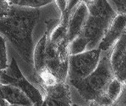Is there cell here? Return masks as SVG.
<instances>
[{"mask_svg": "<svg viewBox=\"0 0 126 106\" xmlns=\"http://www.w3.org/2000/svg\"><path fill=\"white\" fill-rule=\"evenodd\" d=\"M40 14L37 8L12 5L9 14L0 18V34L10 41L21 58L33 68L32 34Z\"/></svg>", "mask_w": 126, "mask_h": 106, "instance_id": "cell-1", "label": "cell"}, {"mask_svg": "<svg viewBox=\"0 0 126 106\" xmlns=\"http://www.w3.org/2000/svg\"><path fill=\"white\" fill-rule=\"evenodd\" d=\"M87 8L88 16L79 35L87 40V50H89L98 47L117 13L107 0H96Z\"/></svg>", "mask_w": 126, "mask_h": 106, "instance_id": "cell-2", "label": "cell"}, {"mask_svg": "<svg viewBox=\"0 0 126 106\" xmlns=\"http://www.w3.org/2000/svg\"><path fill=\"white\" fill-rule=\"evenodd\" d=\"M111 49L103 52L100 61L94 69L89 76L80 80L70 81L78 90L82 99L87 102L91 100L96 101L104 93L107 86L115 78L110 65V57Z\"/></svg>", "mask_w": 126, "mask_h": 106, "instance_id": "cell-3", "label": "cell"}, {"mask_svg": "<svg viewBox=\"0 0 126 106\" xmlns=\"http://www.w3.org/2000/svg\"><path fill=\"white\" fill-rule=\"evenodd\" d=\"M8 68V69L0 70V84L12 85L18 88L26 94L33 104L42 106L43 103L42 93L24 76L14 57L12 58L11 64Z\"/></svg>", "mask_w": 126, "mask_h": 106, "instance_id": "cell-4", "label": "cell"}, {"mask_svg": "<svg viewBox=\"0 0 126 106\" xmlns=\"http://www.w3.org/2000/svg\"><path fill=\"white\" fill-rule=\"evenodd\" d=\"M102 51L99 48L85 50L68 57V78L70 81L80 80L89 76L96 68Z\"/></svg>", "mask_w": 126, "mask_h": 106, "instance_id": "cell-5", "label": "cell"}, {"mask_svg": "<svg viewBox=\"0 0 126 106\" xmlns=\"http://www.w3.org/2000/svg\"><path fill=\"white\" fill-rule=\"evenodd\" d=\"M43 92V102L47 106H72L70 86L66 82L53 85H37Z\"/></svg>", "mask_w": 126, "mask_h": 106, "instance_id": "cell-6", "label": "cell"}, {"mask_svg": "<svg viewBox=\"0 0 126 106\" xmlns=\"http://www.w3.org/2000/svg\"><path fill=\"white\" fill-rule=\"evenodd\" d=\"M126 34L124 33L111 50L110 61L116 79L125 84L126 69Z\"/></svg>", "mask_w": 126, "mask_h": 106, "instance_id": "cell-7", "label": "cell"}, {"mask_svg": "<svg viewBox=\"0 0 126 106\" xmlns=\"http://www.w3.org/2000/svg\"><path fill=\"white\" fill-rule=\"evenodd\" d=\"M125 33V13H117L112 21L97 48L101 51H106L112 48L122 35Z\"/></svg>", "mask_w": 126, "mask_h": 106, "instance_id": "cell-8", "label": "cell"}, {"mask_svg": "<svg viewBox=\"0 0 126 106\" xmlns=\"http://www.w3.org/2000/svg\"><path fill=\"white\" fill-rule=\"evenodd\" d=\"M88 16L86 5L79 1L72 8L67 25V38L71 42L81 32Z\"/></svg>", "mask_w": 126, "mask_h": 106, "instance_id": "cell-9", "label": "cell"}, {"mask_svg": "<svg viewBox=\"0 0 126 106\" xmlns=\"http://www.w3.org/2000/svg\"><path fill=\"white\" fill-rule=\"evenodd\" d=\"M2 99L10 105H17L20 106H33V102L18 88L12 85L0 84Z\"/></svg>", "mask_w": 126, "mask_h": 106, "instance_id": "cell-10", "label": "cell"}, {"mask_svg": "<svg viewBox=\"0 0 126 106\" xmlns=\"http://www.w3.org/2000/svg\"><path fill=\"white\" fill-rule=\"evenodd\" d=\"M125 87V84L115 77L107 86L104 93L95 102L100 106H111L118 99Z\"/></svg>", "mask_w": 126, "mask_h": 106, "instance_id": "cell-11", "label": "cell"}, {"mask_svg": "<svg viewBox=\"0 0 126 106\" xmlns=\"http://www.w3.org/2000/svg\"><path fill=\"white\" fill-rule=\"evenodd\" d=\"M47 35L43 34L42 38L39 41L33 50V73H38L46 68L45 65V54H46Z\"/></svg>", "mask_w": 126, "mask_h": 106, "instance_id": "cell-12", "label": "cell"}, {"mask_svg": "<svg viewBox=\"0 0 126 106\" xmlns=\"http://www.w3.org/2000/svg\"><path fill=\"white\" fill-rule=\"evenodd\" d=\"M87 41L81 35H78L69 43L68 53L70 55H75L87 50Z\"/></svg>", "mask_w": 126, "mask_h": 106, "instance_id": "cell-13", "label": "cell"}, {"mask_svg": "<svg viewBox=\"0 0 126 106\" xmlns=\"http://www.w3.org/2000/svg\"><path fill=\"white\" fill-rule=\"evenodd\" d=\"M8 66L5 40L2 35H0V70L7 69ZM6 103L7 102L2 99V92L0 89V106H5Z\"/></svg>", "mask_w": 126, "mask_h": 106, "instance_id": "cell-14", "label": "cell"}, {"mask_svg": "<svg viewBox=\"0 0 126 106\" xmlns=\"http://www.w3.org/2000/svg\"><path fill=\"white\" fill-rule=\"evenodd\" d=\"M53 0H19L17 5L28 7V8H39L51 3Z\"/></svg>", "mask_w": 126, "mask_h": 106, "instance_id": "cell-15", "label": "cell"}, {"mask_svg": "<svg viewBox=\"0 0 126 106\" xmlns=\"http://www.w3.org/2000/svg\"><path fill=\"white\" fill-rule=\"evenodd\" d=\"M12 5L8 0H0V18H3L9 14Z\"/></svg>", "mask_w": 126, "mask_h": 106, "instance_id": "cell-16", "label": "cell"}, {"mask_svg": "<svg viewBox=\"0 0 126 106\" xmlns=\"http://www.w3.org/2000/svg\"><path fill=\"white\" fill-rule=\"evenodd\" d=\"M111 106H125V87L122 89L120 95Z\"/></svg>", "mask_w": 126, "mask_h": 106, "instance_id": "cell-17", "label": "cell"}, {"mask_svg": "<svg viewBox=\"0 0 126 106\" xmlns=\"http://www.w3.org/2000/svg\"><path fill=\"white\" fill-rule=\"evenodd\" d=\"M115 3L117 12L116 13H125V0H112Z\"/></svg>", "mask_w": 126, "mask_h": 106, "instance_id": "cell-18", "label": "cell"}, {"mask_svg": "<svg viewBox=\"0 0 126 106\" xmlns=\"http://www.w3.org/2000/svg\"><path fill=\"white\" fill-rule=\"evenodd\" d=\"M55 2L62 12L65 9L68 3V0H55Z\"/></svg>", "mask_w": 126, "mask_h": 106, "instance_id": "cell-19", "label": "cell"}, {"mask_svg": "<svg viewBox=\"0 0 126 106\" xmlns=\"http://www.w3.org/2000/svg\"><path fill=\"white\" fill-rule=\"evenodd\" d=\"M88 102H89V106H100L99 104H97L94 100H91ZM72 106H79V105H76V104H72Z\"/></svg>", "mask_w": 126, "mask_h": 106, "instance_id": "cell-20", "label": "cell"}, {"mask_svg": "<svg viewBox=\"0 0 126 106\" xmlns=\"http://www.w3.org/2000/svg\"><path fill=\"white\" fill-rule=\"evenodd\" d=\"M8 1L12 5H17L19 0H8Z\"/></svg>", "mask_w": 126, "mask_h": 106, "instance_id": "cell-21", "label": "cell"}, {"mask_svg": "<svg viewBox=\"0 0 126 106\" xmlns=\"http://www.w3.org/2000/svg\"><path fill=\"white\" fill-rule=\"evenodd\" d=\"M5 106H20V105H10V104H8V103H6Z\"/></svg>", "mask_w": 126, "mask_h": 106, "instance_id": "cell-22", "label": "cell"}, {"mask_svg": "<svg viewBox=\"0 0 126 106\" xmlns=\"http://www.w3.org/2000/svg\"><path fill=\"white\" fill-rule=\"evenodd\" d=\"M33 106H37V105H35V104H33Z\"/></svg>", "mask_w": 126, "mask_h": 106, "instance_id": "cell-23", "label": "cell"}]
</instances>
